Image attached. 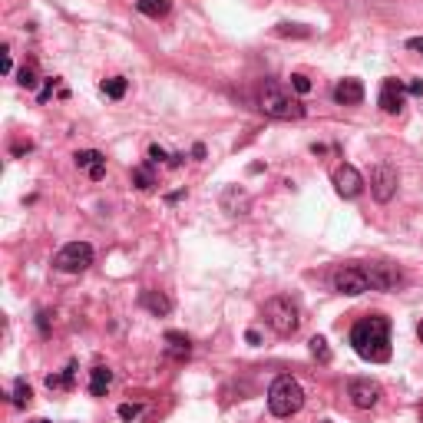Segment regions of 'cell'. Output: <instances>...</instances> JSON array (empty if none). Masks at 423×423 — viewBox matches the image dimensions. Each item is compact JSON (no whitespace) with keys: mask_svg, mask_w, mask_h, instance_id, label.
I'll use <instances>...</instances> for the list:
<instances>
[{"mask_svg":"<svg viewBox=\"0 0 423 423\" xmlns=\"http://www.w3.org/2000/svg\"><path fill=\"white\" fill-rule=\"evenodd\" d=\"M334 99L341 103V106H357V103H364V83L360 80H341L334 86Z\"/></svg>","mask_w":423,"mask_h":423,"instance_id":"cell-13","label":"cell"},{"mask_svg":"<svg viewBox=\"0 0 423 423\" xmlns=\"http://www.w3.org/2000/svg\"><path fill=\"white\" fill-rule=\"evenodd\" d=\"M133 182H136V189L142 192H149L156 182H152V172H149V165H139L136 172H133Z\"/></svg>","mask_w":423,"mask_h":423,"instance_id":"cell-21","label":"cell"},{"mask_svg":"<svg viewBox=\"0 0 423 423\" xmlns=\"http://www.w3.org/2000/svg\"><path fill=\"white\" fill-rule=\"evenodd\" d=\"M165 344H169V354L172 357H189L192 354V341L179 331H165Z\"/></svg>","mask_w":423,"mask_h":423,"instance_id":"cell-16","label":"cell"},{"mask_svg":"<svg viewBox=\"0 0 423 423\" xmlns=\"http://www.w3.org/2000/svg\"><path fill=\"white\" fill-rule=\"evenodd\" d=\"M311 354L321 360V364H328L331 360V347H328V341L324 338H311Z\"/></svg>","mask_w":423,"mask_h":423,"instance_id":"cell-22","label":"cell"},{"mask_svg":"<svg viewBox=\"0 0 423 423\" xmlns=\"http://www.w3.org/2000/svg\"><path fill=\"white\" fill-rule=\"evenodd\" d=\"M33 423H50V420H33Z\"/></svg>","mask_w":423,"mask_h":423,"instance_id":"cell-31","label":"cell"},{"mask_svg":"<svg viewBox=\"0 0 423 423\" xmlns=\"http://www.w3.org/2000/svg\"><path fill=\"white\" fill-rule=\"evenodd\" d=\"M261 314H265L268 328H272L278 338H291V334L301 328L298 304H295L291 298H285V295H278V298H272V301H265Z\"/></svg>","mask_w":423,"mask_h":423,"instance_id":"cell-4","label":"cell"},{"mask_svg":"<svg viewBox=\"0 0 423 423\" xmlns=\"http://www.w3.org/2000/svg\"><path fill=\"white\" fill-rule=\"evenodd\" d=\"M113 383V370L110 367H93L90 370V394L93 397H103L106 390H110Z\"/></svg>","mask_w":423,"mask_h":423,"instance_id":"cell-15","label":"cell"},{"mask_svg":"<svg viewBox=\"0 0 423 423\" xmlns=\"http://www.w3.org/2000/svg\"><path fill=\"white\" fill-rule=\"evenodd\" d=\"M347 397H351V404L357 410H370L377 407V400H381V387L367 377H354V381L347 383Z\"/></svg>","mask_w":423,"mask_h":423,"instance_id":"cell-8","label":"cell"},{"mask_svg":"<svg viewBox=\"0 0 423 423\" xmlns=\"http://www.w3.org/2000/svg\"><path fill=\"white\" fill-rule=\"evenodd\" d=\"M37 324H40V331H43V334H47V331H50V314H47V311H40V314H37Z\"/></svg>","mask_w":423,"mask_h":423,"instance_id":"cell-27","label":"cell"},{"mask_svg":"<svg viewBox=\"0 0 423 423\" xmlns=\"http://www.w3.org/2000/svg\"><path fill=\"white\" fill-rule=\"evenodd\" d=\"M73 374H76V364H69L63 374H50V377H47V387H50V390H69V387H73Z\"/></svg>","mask_w":423,"mask_h":423,"instance_id":"cell-19","label":"cell"},{"mask_svg":"<svg viewBox=\"0 0 423 423\" xmlns=\"http://www.w3.org/2000/svg\"><path fill=\"white\" fill-rule=\"evenodd\" d=\"M139 301H142V308H149L152 314H169L172 311V301L165 298L163 291H142Z\"/></svg>","mask_w":423,"mask_h":423,"instance_id":"cell-14","label":"cell"},{"mask_svg":"<svg viewBox=\"0 0 423 423\" xmlns=\"http://www.w3.org/2000/svg\"><path fill=\"white\" fill-rule=\"evenodd\" d=\"M30 400H33V390H30V383L24 381V377H17L14 394H10V404H14L17 410H24V407H30Z\"/></svg>","mask_w":423,"mask_h":423,"instance_id":"cell-18","label":"cell"},{"mask_svg":"<svg viewBox=\"0 0 423 423\" xmlns=\"http://www.w3.org/2000/svg\"><path fill=\"white\" fill-rule=\"evenodd\" d=\"M417 334H420V341H423V321H420V328H417Z\"/></svg>","mask_w":423,"mask_h":423,"instance_id":"cell-30","label":"cell"},{"mask_svg":"<svg viewBox=\"0 0 423 423\" xmlns=\"http://www.w3.org/2000/svg\"><path fill=\"white\" fill-rule=\"evenodd\" d=\"M136 7H139V14L159 20V17H165L172 10V0H136Z\"/></svg>","mask_w":423,"mask_h":423,"instance_id":"cell-17","label":"cell"},{"mask_svg":"<svg viewBox=\"0 0 423 423\" xmlns=\"http://www.w3.org/2000/svg\"><path fill=\"white\" fill-rule=\"evenodd\" d=\"M139 417V404H123L119 407V420H136Z\"/></svg>","mask_w":423,"mask_h":423,"instance_id":"cell-25","label":"cell"},{"mask_svg":"<svg viewBox=\"0 0 423 423\" xmlns=\"http://www.w3.org/2000/svg\"><path fill=\"white\" fill-rule=\"evenodd\" d=\"M103 93L110 96V99H123V96H126V80H123V76L106 80V83H103Z\"/></svg>","mask_w":423,"mask_h":423,"instance_id":"cell-20","label":"cell"},{"mask_svg":"<svg viewBox=\"0 0 423 423\" xmlns=\"http://www.w3.org/2000/svg\"><path fill=\"white\" fill-rule=\"evenodd\" d=\"M73 159H76V169H86V172H90V179H96V182L106 176V159H103V152L83 149V152H76Z\"/></svg>","mask_w":423,"mask_h":423,"instance_id":"cell-12","label":"cell"},{"mask_svg":"<svg viewBox=\"0 0 423 423\" xmlns=\"http://www.w3.org/2000/svg\"><path fill=\"white\" fill-rule=\"evenodd\" d=\"M291 90H295V93H311V80H308V76H304V73H295V76H291Z\"/></svg>","mask_w":423,"mask_h":423,"instance_id":"cell-23","label":"cell"},{"mask_svg":"<svg viewBox=\"0 0 423 423\" xmlns=\"http://www.w3.org/2000/svg\"><path fill=\"white\" fill-rule=\"evenodd\" d=\"M17 83H20V86H27V90H33V86H37V73H33V67L20 69V73H17Z\"/></svg>","mask_w":423,"mask_h":423,"instance_id":"cell-24","label":"cell"},{"mask_svg":"<svg viewBox=\"0 0 423 423\" xmlns=\"http://www.w3.org/2000/svg\"><path fill=\"white\" fill-rule=\"evenodd\" d=\"M360 268H364V274H367L370 291H394V288L404 281L400 268H394V265H383V261H370V265H360Z\"/></svg>","mask_w":423,"mask_h":423,"instance_id":"cell-7","label":"cell"},{"mask_svg":"<svg viewBox=\"0 0 423 423\" xmlns=\"http://www.w3.org/2000/svg\"><path fill=\"white\" fill-rule=\"evenodd\" d=\"M407 47H410V50H417V53H423V37H410Z\"/></svg>","mask_w":423,"mask_h":423,"instance_id":"cell-29","label":"cell"},{"mask_svg":"<svg viewBox=\"0 0 423 423\" xmlns=\"http://www.w3.org/2000/svg\"><path fill=\"white\" fill-rule=\"evenodd\" d=\"M407 93H413V96H423V80H413V83H407Z\"/></svg>","mask_w":423,"mask_h":423,"instance_id":"cell-28","label":"cell"},{"mask_svg":"<svg viewBox=\"0 0 423 423\" xmlns=\"http://www.w3.org/2000/svg\"><path fill=\"white\" fill-rule=\"evenodd\" d=\"M304 407V390H301V383L295 377H274L272 390H268V410H272L274 417H295L298 410Z\"/></svg>","mask_w":423,"mask_h":423,"instance_id":"cell-3","label":"cell"},{"mask_svg":"<svg viewBox=\"0 0 423 423\" xmlns=\"http://www.w3.org/2000/svg\"><path fill=\"white\" fill-rule=\"evenodd\" d=\"M258 106H261V113H265V116H272V119H301V116H304V106L288 93L281 83H274V80L265 83Z\"/></svg>","mask_w":423,"mask_h":423,"instance_id":"cell-2","label":"cell"},{"mask_svg":"<svg viewBox=\"0 0 423 423\" xmlns=\"http://www.w3.org/2000/svg\"><path fill=\"white\" fill-rule=\"evenodd\" d=\"M351 347L370 364H387L390 360V321L381 314H367L351 328Z\"/></svg>","mask_w":423,"mask_h":423,"instance_id":"cell-1","label":"cell"},{"mask_svg":"<svg viewBox=\"0 0 423 423\" xmlns=\"http://www.w3.org/2000/svg\"><path fill=\"white\" fill-rule=\"evenodd\" d=\"M90 265H93V245H86V242H69V245H63L56 251L53 258L56 272H67V274H80Z\"/></svg>","mask_w":423,"mask_h":423,"instance_id":"cell-5","label":"cell"},{"mask_svg":"<svg viewBox=\"0 0 423 423\" xmlns=\"http://www.w3.org/2000/svg\"><path fill=\"white\" fill-rule=\"evenodd\" d=\"M370 192H374V199L377 202H390L397 192V172L390 165H374V172H370Z\"/></svg>","mask_w":423,"mask_h":423,"instance_id":"cell-9","label":"cell"},{"mask_svg":"<svg viewBox=\"0 0 423 423\" xmlns=\"http://www.w3.org/2000/svg\"><path fill=\"white\" fill-rule=\"evenodd\" d=\"M404 103H407V86L400 80H383L381 86V110L383 113H400L404 110Z\"/></svg>","mask_w":423,"mask_h":423,"instance_id":"cell-11","label":"cell"},{"mask_svg":"<svg viewBox=\"0 0 423 423\" xmlns=\"http://www.w3.org/2000/svg\"><path fill=\"white\" fill-rule=\"evenodd\" d=\"M334 189L341 199H357L364 192V176L354 165H341V169H334Z\"/></svg>","mask_w":423,"mask_h":423,"instance_id":"cell-10","label":"cell"},{"mask_svg":"<svg viewBox=\"0 0 423 423\" xmlns=\"http://www.w3.org/2000/svg\"><path fill=\"white\" fill-rule=\"evenodd\" d=\"M169 156H165V149H159V146H149V163H165Z\"/></svg>","mask_w":423,"mask_h":423,"instance_id":"cell-26","label":"cell"},{"mask_svg":"<svg viewBox=\"0 0 423 423\" xmlns=\"http://www.w3.org/2000/svg\"><path fill=\"white\" fill-rule=\"evenodd\" d=\"M331 285H334V291H341V295H364V291H370L367 285V274H364V268L360 265H344V268H338V272L331 274Z\"/></svg>","mask_w":423,"mask_h":423,"instance_id":"cell-6","label":"cell"}]
</instances>
